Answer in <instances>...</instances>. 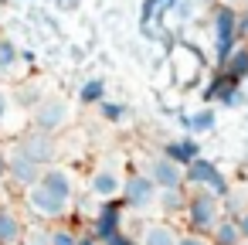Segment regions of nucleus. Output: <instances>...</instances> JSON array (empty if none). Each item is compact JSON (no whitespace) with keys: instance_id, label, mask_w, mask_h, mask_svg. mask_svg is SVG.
I'll return each instance as SVG.
<instances>
[{"instance_id":"nucleus-1","label":"nucleus","mask_w":248,"mask_h":245,"mask_svg":"<svg viewBox=\"0 0 248 245\" xmlns=\"http://www.w3.org/2000/svg\"><path fill=\"white\" fill-rule=\"evenodd\" d=\"M24 204L31 214H38L41 221H55V218H65L68 208L75 204V177L68 167H48L45 177L28 187L24 194Z\"/></svg>"},{"instance_id":"nucleus-2","label":"nucleus","mask_w":248,"mask_h":245,"mask_svg":"<svg viewBox=\"0 0 248 245\" xmlns=\"http://www.w3.org/2000/svg\"><path fill=\"white\" fill-rule=\"evenodd\" d=\"M184 214H187L190 231H201V235H211V231L228 218L221 197L211 194V191H190V194H187V211H184Z\"/></svg>"},{"instance_id":"nucleus-3","label":"nucleus","mask_w":248,"mask_h":245,"mask_svg":"<svg viewBox=\"0 0 248 245\" xmlns=\"http://www.w3.org/2000/svg\"><path fill=\"white\" fill-rule=\"evenodd\" d=\"M187 187L211 191V194H217L221 201L231 194V184H228V177H224V174H221V167H217L214 160H207V157H197V160L187 167Z\"/></svg>"},{"instance_id":"nucleus-4","label":"nucleus","mask_w":248,"mask_h":245,"mask_svg":"<svg viewBox=\"0 0 248 245\" xmlns=\"http://www.w3.org/2000/svg\"><path fill=\"white\" fill-rule=\"evenodd\" d=\"M123 191H126L123 170H119L112 160H102V163L92 170V177H89V194H92L99 204H106V201H119Z\"/></svg>"},{"instance_id":"nucleus-5","label":"nucleus","mask_w":248,"mask_h":245,"mask_svg":"<svg viewBox=\"0 0 248 245\" xmlns=\"http://www.w3.org/2000/svg\"><path fill=\"white\" fill-rule=\"evenodd\" d=\"M214 62H217V68L234 55V41L241 38V31H238V17H234V11L231 7H217L214 11Z\"/></svg>"},{"instance_id":"nucleus-6","label":"nucleus","mask_w":248,"mask_h":245,"mask_svg":"<svg viewBox=\"0 0 248 245\" xmlns=\"http://www.w3.org/2000/svg\"><path fill=\"white\" fill-rule=\"evenodd\" d=\"M143 174H146L160 191H180V187L187 184V170H184L180 163H173L170 157H163V153L150 157L146 167H143Z\"/></svg>"},{"instance_id":"nucleus-7","label":"nucleus","mask_w":248,"mask_h":245,"mask_svg":"<svg viewBox=\"0 0 248 245\" xmlns=\"http://www.w3.org/2000/svg\"><path fill=\"white\" fill-rule=\"evenodd\" d=\"M160 201V187L146 177V174H129L126 177V191H123V204L129 211H146Z\"/></svg>"},{"instance_id":"nucleus-8","label":"nucleus","mask_w":248,"mask_h":245,"mask_svg":"<svg viewBox=\"0 0 248 245\" xmlns=\"http://www.w3.org/2000/svg\"><path fill=\"white\" fill-rule=\"evenodd\" d=\"M41 177H45V167H41V163L21 147V143H17V147L11 150V180H14L17 187L28 191V187H34Z\"/></svg>"},{"instance_id":"nucleus-9","label":"nucleus","mask_w":248,"mask_h":245,"mask_svg":"<svg viewBox=\"0 0 248 245\" xmlns=\"http://www.w3.org/2000/svg\"><path fill=\"white\" fill-rule=\"evenodd\" d=\"M92 235L106 245L112 242L116 235H123V201H106L99 204L95 218H92Z\"/></svg>"},{"instance_id":"nucleus-10","label":"nucleus","mask_w":248,"mask_h":245,"mask_svg":"<svg viewBox=\"0 0 248 245\" xmlns=\"http://www.w3.org/2000/svg\"><path fill=\"white\" fill-rule=\"evenodd\" d=\"M72 109L65 99H45L38 109H34V130H45V133H58L65 123H68Z\"/></svg>"},{"instance_id":"nucleus-11","label":"nucleus","mask_w":248,"mask_h":245,"mask_svg":"<svg viewBox=\"0 0 248 245\" xmlns=\"http://www.w3.org/2000/svg\"><path fill=\"white\" fill-rule=\"evenodd\" d=\"M21 147L48 170V167H55V136L51 133H45V130H31V133H24V140H21Z\"/></svg>"},{"instance_id":"nucleus-12","label":"nucleus","mask_w":248,"mask_h":245,"mask_svg":"<svg viewBox=\"0 0 248 245\" xmlns=\"http://www.w3.org/2000/svg\"><path fill=\"white\" fill-rule=\"evenodd\" d=\"M163 157H170L173 163H180L184 170L201 157V147H197V140L194 136H180V140H167L163 143Z\"/></svg>"},{"instance_id":"nucleus-13","label":"nucleus","mask_w":248,"mask_h":245,"mask_svg":"<svg viewBox=\"0 0 248 245\" xmlns=\"http://www.w3.org/2000/svg\"><path fill=\"white\" fill-rule=\"evenodd\" d=\"M177 242H180V235L173 231L170 221H150V225H143V235L136 245H177Z\"/></svg>"},{"instance_id":"nucleus-14","label":"nucleus","mask_w":248,"mask_h":245,"mask_svg":"<svg viewBox=\"0 0 248 245\" xmlns=\"http://www.w3.org/2000/svg\"><path fill=\"white\" fill-rule=\"evenodd\" d=\"M24 235H28V231H24L21 218H17L11 208H0V245H17Z\"/></svg>"},{"instance_id":"nucleus-15","label":"nucleus","mask_w":248,"mask_h":245,"mask_svg":"<svg viewBox=\"0 0 248 245\" xmlns=\"http://www.w3.org/2000/svg\"><path fill=\"white\" fill-rule=\"evenodd\" d=\"M177 119H180V126H184L187 133H211V130L217 126V116H214V109H197V113H180Z\"/></svg>"},{"instance_id":"nucleus-16","label":"nucleus","mask_w":248,"mask_h":245,"mask_svg":"<svg viewBox=\"0 0 248 245\" xmlns=\"http://www.w3.org/2000/svg\"><path fill=\"white\" fill-rule=\"evenodd\" d=\"M221 72H224V75H231V79L241 85V82L248 79V48H234V55L221 65Z\"/></svg>"},{"instance_id":"nucleus-17","label":"nucleus","mask_w":248,"mask_h":245,"mask_svg":"<svg viewBox=\"0 0 248 245\" xmlns=\"http://www.w3.org/2000/svg\"><path fill=\"white\" fill-rule=\"evenodd\" d=\"M211 242H214V245H241L245 238H241L238 221H234V218H224V221L211 231Z\"/></svg>"},{"instance_id":"nucleus-18","label":"nucleus","mask_w":248,"mask_h":245,"mask_svg":"<svg viewBox=\"0 0 248 245\" xmlns=\"http://www.w3.org/2000/svg\"><path fill=\"white\" fill-rule=\"evenodd\" d=\"M177 4H180V0H143V14H140L143 28H150L156 17H163V14H170V11H177Z\"/></svg>"},{"instance_id":"nucleus-19","label":"nucleus","mask_w":248,"mask_h":245,"mask_svg":"<svg viewBox=\"0 0 248 245\" xmlns=\"http://www.w3.org/2000/svg\"><path fill=\"white\" fill-rule=\"evenodd\" d=\"M78 102H85V106H102V102H106V79H89V82L78 89Z\"/></svg>"},{"instance_id":"nucleus-20","label":"nucleus","mask_w":248,"mask_h":245,"mask_svg":"<svg viewBox=\"0 0 248 245\" xmlns=\"http://www.w3.org/2000/svg\"><path fill=\"white\" fill-rule=\"evenodd\" d=\"M99 116H102L106 123H126V119L133 116V109H129L126 102H109V99H106V102L99 106Z\"/></svg>"},{"instance_id":"nucleus-21","label":"nucleus","mask_w":248,"mask_h":245,"mask_svg":"<svg viewBox=\"0 0 248 245\" xmlns=\"http://www.w3.org/2000/svg\"><path fill=\"white\" fill-rule=\"evenodd\" d=\"M160 208H163V214L187 211V194L184 191H160Z\"/></svg>"},{"instance_id":"nucleus-22","label":"nucleus","mask_w":248,"mask_h":245,"mask_svg":"<svg viewBox=\"0 0 248 245\" xmlns=\"http://www.w3.org/2000/svg\"><path fill=\"white\" fill-rule=\"evenodd\" d=\"M17 62H21V51H17V45H14L11 38H0V75H4V72H11Z\"/></svg>"},{"instance_id":"nucleus-23","label":"nucleus","mask_w":248,"mask_h":245,"mask_svg":"<svg viewBox=\"0 0 248 245\" xmlns=\"http://www.w3.org/2000/svg\"><path fill=\"white\" fill-rule=\"evenodd\" d=\"M48 245H78V235H75L72 228H51Z\"/></svg>"},{"instance_id":"nucleus-24","label":"nucleus","mask_w":248,"mask_h":245,"mask_svg":"<svg viewBox=\"0 0 248 245\" xmlns=\"http://www.w3.org/2000/svg\"><path fill=\"white\" fill-rule=\"evenodd\" d=\"M177 245H214V242H211V235H201V231H184Z\"/></svg>"},{"instance_id":"nucleus-25","label":"nucleus","mask_w":248,"mask_h":245,"mask_svg":"<svg viewBox=\"0 0 248 245\" xmlns=\"http://www.w3.org/2000/svg\"><path fill=\"white\" fill-rule=\"evenodd\" d=\"M11 177V150H0V184Z\"/></svg>"},{"instance_id":"nucleus-26","label":"nucleus","mask_w":248,"mask_h":245,"mask_svg":"<svg viewBox=\"0 0 248 245\" xmlns=\"http://www.w3.org/2000/svg\"><path fill=\"white\" fill-rule=\"evenodd\" d=\"M241 99H245V92H241V89H228V92L221 96V106H238Z\"/></svg>"},{"instance_id":"nucleus-27","label":"nucleus","mask_w":248,"mask_h":245,"mask_svg":"<svg viewBox=\"0 0 248 245\" xmlns=\"http://www.w3.org/2000/svg\"><path fill=\"white\" fill-rule=\"evenodd\" d=\"M7 116H11V96H7L4 89H0V126L7 123Z\"/></svg>"},{"instance_id":"nucleus-28","label":"nucleus","mask_w":248,"mask_h":245,"mask_svg":"<svg viewBox=\"0 0 248 245\" xmlns=\"http://www.w3.org/2000/svg\"><path fill=\"white\" fill-rule=\"evenodd\" d=\"M228 218H234V221H238V228H241V238L248 242V211H238V214H228Z\"/></svg>"},{"instance_id":"nucleus-29","label":"nucleus","mask_w":248,"mask_h":245,"mask_svg":"<svg viewBox=\"0 0 248 245\" xmlns=\"http://www.w3.org/2000/svg\"><path fill=\"white\" fill-rule=\"evenodd\" d=\"M177 17H194V0H180V4H177Z\"/></svg>"},{"instance_id":"nucleus-30","label":"nucleus","mask_w":248,"mask_h":245,"mask_svg":"<svg viewBox=\"0 0 248 245\" xmlns=\"http://www.w3.org/2000/svg\"><path fill=\"white\" fill-rule=\"evenodd\" d=\"M78 245H102L95 235H78Z\"/></svg>"},{"instance_id":"nucleus-31","label":"nucleus","mask_w":248,"mask_h":245,"mask_svg":"<svg viewBox=\"0 0 248 245\" xmlns=\"http://www.w3.org/2000/svg\"><path fill=\"white\" fill-rule=\"evenodd\" d=\"M17 245H38V242H31V238H21V242H17Z\"/></svg>"},{"instance_id":"nucleus-32","label":"nucleus","mask_w":248,"mask_h":245,"mask_svg":"<svg viewBox=\"0 0 248 245\" xmlns=\"http://www.w3.org/2000/svg\"><path fill=\"white\" fill-rule=\"evenodd\" d=\"M241 245H248V242H241Z\"/></svg>"}]
</instances>
